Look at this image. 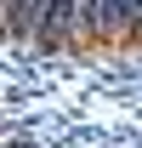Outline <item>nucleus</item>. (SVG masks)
Wrapping results in <instances>:
<instances>
[{
  "mask_svg": "<svg viewBox=\"0 0 142 148\" xmlns=\"http://www.w3.org/2000/svg\"><path fill=\"white\" fill-rule=\"evenodd\" d=\"M119 46H142V0H119Z\"/></svg>",
  "mask_w": 142,
  "mask_h": 148,
  "instance_id": "obj_1",
  "label": "nucleus"
},
{
  "mask_svg": "<svg viewBox=\"0 0 142 148\" xmlns=\"http://www.w3.org/2000/svg\"><path fill=\"white\" fill-rule=\"evenodd\" d=\"M0 34L23 40V0H0Z\"/></svg>",
  "mask_w": 142,
  "mask_h": 148,
  "instance_id": "obj_2",
  "label": "nucleus"
}]
</instances>
